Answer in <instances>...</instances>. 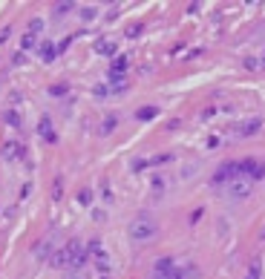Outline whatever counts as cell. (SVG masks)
I'll return each mask as SVG.
<instances>
[{
    "instance_id": "obj_1",
    "label": "cell",
    "mask_w": 265,
    "mask_h": 279,
    "mask_svg": "<svg viewBox=\"0 0 265 279\" xmlns=\"http://www.w3.org/2000/svg\"><path fill=\"white\" fill-rule=\"evenodd\" d=\"M52 262H55V268H84V262H87V250H84L81 242H69Z\"/></svg>"
},
{
    "instance_id": "obj_2",
    "label": "cell",
    "mask_w": 265,
    "mask_h": 279,
    "mask_svg": "<svg viewBox=\"0 0 265 279\" xmlns=\"http://www.w3.org/2000/svg\"><path fill=\"white\" fill-rule=\"evenodd\" d=\"M156 233H159V225H156V219H150L147 213L136 216V219L130 222V239L132 242H147Z\"/></svg>"
},
{
    "instance_id": "obj_3",
    "label": "cell",
    "mask_w": 265,
    "mask_h": 279,
    "mask_svg": "<svg viewBox=\"0 0 265 279\" xmlns=\"http://www.w3.org/2000/svg\"><path fill=\"white\" fill-rule=\"evenodd\" d=\"M239 173H242L245 178H251V182H259V178H265V162L245 158V162H239Z\"/></svg>"
},
{
    "instance_id": "obj_4",
    "label": "cell",
    "mask_w": 265,
    "mask_h": 279,
    "mask_svg": "<svg viewBox=\"0 0 265 279\" xmlns=\"http://www.w3.org/2000/svg\"><path fill=\"white\" fill-rule=\"evenodd\" d=\"M242 173H239V162H228V164H222L219 170H216V176H214V184H222V182H234V178H239Z\"/></svg>"
},
{
    "instance_id": "obj_5",
    "label": "cell",
    "mask_w": 265,
    "mask_h": 279,
    "mask_svg": "<svg viewBox=\"0 0 265 279\" xmlns=\"http://www.w3.org/2000/svg\"><path fill=\"white\" fill-rule=\"evenodd\" d=\"M251 187H254V182H251V178H245V176H239V178H234V182L228 184V196L248 198L251 196Z\"/></svg>"
},
{
    "instance_id": "obj_6",
    "label": "cell",
    "mask_w": 265,
    "mask_h": 279,
    "mask_svg": "<svg viewBox=\"0 0 265 279\" xmlns=\"http://www.w3.org/2000/svg\"><path fill=\"white\" fill-rule=\"evenodd\" d=\"M179 271V265L173 262V259H159V262L153 265V279H173Z\"/></svg>"
},
{
    "instance_id": "obj_7",
    "label": "cell",
    "mask_w": 265,
    "mask_h": 279,
    "mask_svg": "<svg viewBox=\"0 0 265 279\" xmlns=\"http://www.w3.org/2000/svg\"><path fill=\"white\" fill-rule=\"evenodd\" d=\"M37 55H41V61H46V64H49V61H55V55H58V49L52 46V41H44V44L37 46Z\"/></svg>"
},
{
    "instance_id": "obj_8",
    "label": "cell",
    "mask_w": 265,
    "mask_h": 279,
    "mask_svg": "<svg viewBox=\"0 0 265 279\" xmlns=\"http://www.w3.org/2000/svg\"><path fill=\"white\" fill-rule=\"evenodd\" d=\"M124 69H127V58H124V55H118V58L110 64V78H112V75L124 78Z\"/></svg>"
},
{
    "instance_id": "obj_9",
    "label": "cell",
    "mask_w": 265,
    "mask_h": 279,
    "mask_svg": "<svg viewBox=\"0 0 265 279\" xmlns=\"http://www.w3.org/2000/svg\"><path fill=\"white\" fill-rule=\"evenodd\" d=\"M259 127H262V121L259 118H251V121H245L239 127V135H254V132H259Z\"/></svg>"
},
{
    "instance_id": "obj_10",
    "label": "cell",
    "mask_w": 265,
    "mask_h": 279,
    "mask_svg": "<svg viewBox=\"0 0 265 279\" xmlns=\"http://www.w3.org/2000/svg\"><path fill=\"white\" fill-rule=\"evenodd\" d=\"M37 132H41V138H46V141H55V132H52L49 118H41V127H37Z\"/></svg>"
},
{
    "instance_id": "obj_11",
    "label": "cell",
    "mask_w": 265,
    "mask_h": 279,
    "mask_svg": "<svg viewBox=\"0 0 265 279\" xmlns=\"http://www.w3.org/2000/svg\"><path fill=\"white\" fill-rule=\"evenodd\" d=\"M96 52H101V55H116V44H110V41H98L96 44Z\"/></svg>"
},
{
    "instance_id": "obj_12",
    "label": "cell",
    "mask_w": 265,
    "mask_h": 279,
    "mask_svg": "<svg viewBox=\"0 0 265 279\" xmlns=\"http://www.w3.org/2000/svg\"><path fill=\"white\" fill-rule=\"evenodd\" d=\"M156 115H159V107H144V110L136 112V118H139V121H150V118H156Z\"/></svg>"
},
{
    "instance_id": "obj_13",
    "label": "cell",
    "mask_w": 265,
    "mask_h": 279,
    "mask_svg": "<svg viewBox=\"0 0 265 279\" xmlns=\"http://www.w3.org/2000/svg\"><path fill=\"white\" fill-rule=\"evenodd\" d=\"M17 155L23 158V147L17 150V144H12V141H9L6 147H3V158H17Z\"/></svg>"
},
{
    "instance_id": "obj_14",
    "label": "cell",
    "mask_w": 265,
    "mask_h": 279,
    "mask_svg": "<svg viewBox=\"0 0 265 279\" xmlns=\"http://www.w3.org/2000/svg\"><path fill=\"white\" fill-rule=\"evenodd\" d=\"M245 279H262V265H259V259H257V262H251L248 276H245Z\"/></svg>"
},
{
    "instance_id": "obj_15",
    "label": "cell",
    "mask_w": 265,
    "mask_h": 279,
    "mask_svg": "<svg viewBox=\"0 0 265 279\" xmlns=\"http://www.w3.org/2000/svg\"><path fill=\"white\" fill-rule=\"evenodd\" d=\"M96 268H98L101 273L110 271V259H107V253H104V256H96Z\"/></svg>"
},
{
    "instance_id": "obj_16",
    "label": "cell",
    "mask_w": 265,
    "mask_h": 279,
    "mask_svg": "<svg viewBox=\"0 0 265 279\" xmlns=\"http://www.w3.org/2000/svg\"><path fill=\"white\" fill-rule=\"evenodd\" d=\"M116 124H118V118H116V115H112V118H107V121H104V127H101V132L107 135L110 130H116Z\"/></svg>"
},
{
    "instance_id": "obj_17",
    "label": "cell",
    "mask_w": 265,
    "mask_h": 279,
    "mask_svg": "<svg viewBox=\"0 0 265 279\" xmlns=\"http://www.w3.org/2000/svg\"><path fill=\"white\" fill-rule=\"evenodd\" d=\"M96 12H98V9L89 6V9H84V12H81V17H84V21H96Z\"/></svg>"
},
{
    "instance_id": "obj_18",
    "label": "cell",
    "mask_w": 265,
    "mask_h": 279,
    "mask_svg": "<svg viewBox=\"0 0 265 279\" xmlns=\"http://www.w3.org/2000/svg\"><path fill=\"white\" fill-rule=\"evenodd\" d=\"M32 46H35V35L29 32V35L23 37V49H32Z\"/></svg>"
},
{
    "instance_id": "obj_19",
    "label": "cell",
    "mask_w": 265,
    "mask_h": 279,
    "mask_svg": "<svg viewBox=\"0 0 265 279\" xmlns=\"http://www.w3.org/2000/svg\"><path fill=\"white\" fill-rule=\"evenodd\" d=\"M6 121H9V124H15V127H21V118H17V112H6Z\"/></svg>"
},
{
    "instance_id": "obj_20",
    "label": "cell",
    "mask_w": 265,
    "mask_h": 279,
    "mask_svg": "<svg viewBox=\"0 0 265 279\" xmlns=\"http://www.w3.org/2000/svg\"><path fill=\"white\" fill-rule=\"evenodd\" d=\"M41 26H44V21H41V17H35V21L29 23V32H32V35H35V32L41 29Z\"/></svg>"
},
{
    "instance_id": "obj_21",
    "label": "cell",
    "mask_w": 265,
    "mask_h": 279,
    "mask_svg": "<svg viewBox=\"0 0 265 279\" xmlns=\"http://www.w3.org/2000/svg\"><path fill=\"white\" fill-rule=\"evenodd\" d=\"M69 9H72V3H61V6H55V12H58V15H66Z\"/></svg>"
},
{
    "instance_id": "obj_22",
    "label": "cell",
    "mask_w": 265,
    "mask_h": 279,
    "mask_svg": "<svg viewBox=\"0 0 265 279\" xmlns=\"http://www.w3.org/2000/svg\"><path fill=\"white\" fill-rule=\"evenodd\" d=\"M66 89H69V87H64V84H58V87H52L49 92H52V95H64Z\"/></svg>"
},
{
    "instance_id": "obj_23",
    "label": "cell",
    "mask_w": 265,
    "mask_h": 279,
    "mask_svg": "<svg viewBox=\"0 0 265 279\" xmlns=\"http://www.w3.org/2000/svg\"><path fill=\"white\" fill-rule=\"evenodd\" d=\"M150 162H144V158H139V162H132V170H144Z\"/></svg>"
},
{
    "instance_id": "obj_24",
    "label": "cell",
    "mask_w": 265,
    "mask_h": 279,
    "mask_svg": "<svg viewBox=\"0 0 265 279\" xmlns=\"http://www.w3.org/2000/svg\"><path fill=\"white\" fill-rule=\"evenodd\" d=\"M141 32V26H130V29H127V37H136Z\"/></svg>"
},
{
    "instance_id": "obj_25",
    "label": "cell",
    "mask_w": 265,
    "mask_h": 279,
    "mask_svg": "<svg viewBox=\"0 0 265 279\" xmlns=\"http://www.w3.org/2000/svg\"><path fill=\"white\" fill-rule=\"evenodd\" d=\"M81 202L87 205V202H92V193H87V190H81Z\"/></svg>"
},
{
    "instance_id": "obj_26",
    "label": "cell",
    "mask_w": 265,
    "mask_h": 279,
    "mask_svg": "<svg viewBox=\"0 0 265 279\" xmlns=\"http://www.w3.org/2000/svg\"><path fill=\"white\" fill-rule=\"evenodd\" d=\"M6 37H9V29H3V32H0V44H3V41H6Z\"/></svg>"
},
{
    "instance_id": "obj_27",
    "label": "cell",
    "mask_w": 265,
    "mask_h": 279,
    "mask_svg": "<svg viewBox=\"0 0 265 279\" xmlns=\"http://www.w3.org/2000/svg\"><path fill=\"white\" fill-rule=\"evenodd\" d=\"M262 236H265V230H262Z\"/></svg>"
},
{
    "instance_id": "obj_28",
    "label": "cell",
    "mask_w": 265,
    "mask_h": 279,
    "mask_svg": "<svg viewBox=\"0 0 265 279\" xmlns=\"http://www.w3.org/2000/svg\"><path fill=\"white\" fill-rule=\"evenodd\" d=\"M262 64H265V61H262Z\"/></svg>"
}]
</instances>
